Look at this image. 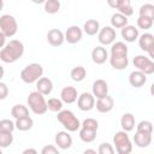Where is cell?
Masks as SVG:
<instances>
[{"label":"cell","mask_w":154,"mask_h":154,"mask_svg":"<svg viewBox=\"0 0 154 154\" xmlns=\"http://www.w3.org/2000/svg\"><path fill=\"white\" fill-rule=\"evenodd\" d=\"M138 12H140V16H144V17H148V18L154 20V5L144 4L140 7Z\"/></svg>","instance_id":"obj_35"},{"label":"cell","mask_w":154,"mask_h":154,"mask_svg":"<svg viewBox=\"0 0 154 154\" xmlns=\"http://www.w3.org/2000/svg\"><path fill=\"white\" fill-rule=\"evenodd\" d=\"M11 116L14 119H19V118H24L29 116V109L26 106L24 105H14L11 108Z\"/></svg>","instance_id":"obj_29"},{"label":"cell","mask_w":154,"mask_h":154,"mask_svg":"<svg viewBox=\"0 0 154 154\" xmlns=\"http://www.w3.org/2000/svg\"><path fill=\"white\" fill-rule=\"evenodd\" d=\"M154 45V35L150 32H144L138 38V46L142 51L148 52V49Z\"/></svg>","instance_id":"obj_24"},{"label":"cell","mask_w":154,"mask_h":154,"mask_svg":"<svg viewBox=\"0 0 154 154\" xmlns=\"http://www.w3.org/2000/svg\"><path fill=\"white\" fill-rule=\"evenodd\" d=\"M97 152H99L100 154H113V153H114V148L112 147V144H109V143H107V142H103V143H101V144L99 146Z\"/></svg>","instance_id":"obj_40"},{"label":"cell","mask_w":154,"mask_h":154,"mask_svg":"<svg viewBox=\"0 0 154 154\" xmlns=\"http://www.w3.org/2000/svg\"><path fill=\"white\" fill-rule=\"evenodd\" d=\"M26 102L29 108L32 111V113L37 116L45 114L48 109V105H47V101L45 100V95L41 94L38 90L31 91L26 99Z\"/></svg>","instance_id":"obj_2"},{"label":"cell","mask_w":154,"mask_h":154,"mask_svg":"<svg viewBox=\"0 0 154 154\" xmlns=\"http://www.w3.org/2000/svg\"><path fill=\"white\" fill-rule=\"evenodd\" d=\"M77 106L81 111H90L95 107V96L90 93H82L77 99Z\"/></svg>","instance_id":"obj_9"},{"label":"cell","mask_w":154,"mask_h":154,"mask_svg":"<svg viewBox=\"0 0 154 154\" xmlns=\"http://www.w3.org/2000/svg\"><path fill=\"white\" fill-rule=\"evenodd\" d=\"M13 142V135L12 132L8 131H0V147L1 148H7L12 144Z\"/></svg>","instance_id":"obj_34"},{"label":"cell","mask_w":154,"mask_h":154,"mask_svg":"<svg viewBox=\"0 0 154 154\" xmlns=\"http://www.w3.org/2000/svg\"><path fill=\"white\" fill-rule=\"evenodd\" d=\"M91 88H93V95L96 99H100V97H103V96L108 95V84L103 79H96L93 83Z\"/></svg>","instance_id":"obj_17"},{"label":"cell","mask_w":154,"mask_h":154,"mask_svg":"<svg viewBox=\"0 0 154 154\" xmlns=\"http://www.w3.org/2000/svg\"><path fill=\"white\" fill-rule=\"evenodd\" d=\"M6 37H7V36H6L4 32H0V47H1V48L6 46V43H5V40H6Z\"/></svg>","instance_id":"obj_44"},{"label":"cell","mask_w":154,"mask_h":154,"mask_svg":"<svg viewBox=\"0 0 154 154\" xmlns=\"http://www.w3.org/2000/svg\"><path fill=\"white\" fill-rule=\"evenodd\" d=\"M88 153H91V154H96V150H94V149H85V150H84V154H88Z\"/></svg>","instance_id":"obj_47"},{"label":"cell","mask_w":154,"mask_h":154,"mask_svg":"<svg viewBox=\"0 0 154 154\" xmlns=\"http://www.w3.org/2000/svg\"><path fill=\"white\" fill-rule=\"evenodd\" d=\"M153 134H148V132H142V131H136L135 136H134V142L138 148H146L152 143V137Z\"/></svg>","instance_id":"obj_18"},{"label":"cell","mask_w":154,"mask_h":154,"mask_svg":"<svg viewBox=\"0 0 154 154\" xmlns=\"http://www.w3.org/2000/svg\"><path fill=\"white\" fill-rule=\"evenodd\" d=\"M95 107L96 109L100 112V113H107V112H111L114 107V100L113 97H111L109 95H106L103 97H100L96 100V103H95Z\"/></svg>","instance_id":"obj_13"},{"label":"cell","mask_w":154,"mask_h":154,"mask_svg":"<svg viewBox=\"0 0 154 154\" xmlns=\"http://www.w3.org/2000/svg\"><path fill=\"white\" fill-rule=\"evenodd\" d=\"M34 125V120L31 117H24V118H19L16 119V129L19 131H28L32 128Z\"/></svg>","instance_id":"obj_26"},{"label":"cell","mask_w":154,"mask_h":154,"mask_svg":"<svg viewBox=\"0 0 154 154\" xmlns=\"http://www.w3.org/2000/svg\"><path fill=\"white\" fill-rule=\"evenodd\" d=\"M54 141H55V144L58 146V148L65 150V149H70L71 146H72V137L71 135L69 134V131H59L55 134V137H54Z\"/></svg>","instance_id":"obj_10"},{"label":"cell","mask_w":154,"mask_h":154,"mask_svg":"<svg viewBox=\"0 0 154 154\" xmlns=\"http://www.w3.org/2000/svg\"><path fill=\"white\" fill-rule=\"evenodd\" d=\"M85 76H87V70H85V67H83L81 65L75 66L70 72V77L75 82H82L85 78Z\"/></svg>","instance_id":"obj_28"},{"label":"cell","mask_w":154,"mask_h":154,"mask_svg":"<svg viewBox=\"0 0 154 154\" xmlns=\"http://www.w3.org/2000/svg\"><path fill=\"white\" fill-rule=\"evenodd\" d=\"M132 63H134V66H135L137 70L144 72L146 75H152V73H154V60H152L150 58L140 54V55H136V57L134 58Z\"/></svg>","instance_id":"obj_7"},{"label":"cell","mask_w":154,"mask_h":154,"mask_svg":"<svg viewBox=\"0 0 154 154\" xmlns=\"http://www.w3.org/2000/svg\"><path fill=\"white\" fill-rule=\"evenodd\" d=\"M63 103H64V101L61 99H58V97H51L47 101L48 109L52 112H57V113L63 109Z\"/></svg>","instance_id":"obj_33"},{"label":"cell","mask_w":154,"mask_h":154,"mask_svg":"<svg viewBox=\"0 0 154 154\" xmlns=\"http://www.w3.org/2000/svg\"><path fill=\"white\" fill-rule=\"evenodd\" d=\"M8 94V88L7 85L4 83V82H0V99L1 100H5L6 96Z\"/></svg>","instance_id":"obj_42"},{"label":"cell","mask_w":154,"mask_h":154,"mask_svg":"<svg viewBox=\"0 0 154 154\" xmlns=\"http://www.w3.org/2000/svg\"><path fill=\"white\" fill-rule=\"evenodd\" d=\"M107 59H108V53L103 46H96L91 51V60L95 64L102 65L103 63H106Z\"/></svg>","instance_id":"obj_16"},{"label":"cell","mask_w":154,"mask_h":154,"mask_svg":"<svg viewBox=\"0 0 154 154\" xmlns=\"http://www.w3.org/2000/svg\"><path fill=\"white\" fill-rule=\"evenodd\" d=\"M122 37L126 42H134L138 38V29L134 25H125L122 28Z\"/></svg>","instance_id":"obj_20"},{"label":"cell","mask_w":154,"mask_h":154,"mask_svg":"<svg viewBox=\"0 0 154 154\" xmlns=\"http://www.w3.org/2000/svg\"><path fill=\"white\" fill-rule=\"evenodd\" d=\"M106 1H107V5L111 8H117V6L119 4V0H106Z\"/></svg>","instance_id":"obj_43"},{"label":"cell","mask_w":154,"mask_h":154,"mask_svg":"<svg viewBox=\"0 0 154 154\" xmlns=\"http://www.w3.org/2000/svg\"><path fill=\"white\" fill-rule=\"evenodd\" d=\"M60 99L64 101V103H73L78 99L77 89L71 85L64 87L60 91Z\"/></svg>","instance_id":"obj_15"},{"label":"cell","mask_w":154,"mask_h":154,"mask_svg":"<svg viewBox=\"0 0 154 154\" xmlns=\"http://www.w3.org/2000/svg\"><path fill=\"white\" fill-rule=\"evenodd\" d=\"M113 143L116 146V150L119 154H129L132 152V143L128 135V131H117L113 136Z\"/></svg>","instance_id":"obj_5"},{"label":"cell","mask_w":154,"mask_h":154,"mask_svg":"<svg viewBox=\"0 0 154 154\" xmlns=\"http://www.w3.org/2000/svg\"><path fill=\"white\" fill-rule=\"evenodd\" d=\"M43 75V67L38 63H31L20 71V79L24 83L32 84L37 82Z\"/></svg>","instance_id":"obj_4"},{"label":"cell","mask_w":154,"mask_h":154,"mask_svg":"<svg viewBox=\"0 0 154 154\" xmlns=\"http://www.w3.org/2000/svg\"><path fill=\"white\" fill-rule=\"evenodd\" d=\"M109 64L116 70H124L129 65V59H128V57H122V58L109 57Z\"/></svg>","instance_id":"obj_27"},{"label":"cell","mask_w":154,"mask_h":154,"mask_svg":"<svg viewBox=\"0 0 154 154\" xmlns=\"http://www.w3.org/2000/svg\"><path fill=\"white\" fill-rule=\"evenodd\" d=\"M146 82H147V75L140 70L132 71L129 75V83L134 88H141L146 84Z\"/></svg>","instance_id":"obj_14"},{"label":"cell","mask_w":154,"mask_h":154,"mask_svg":"<svg viewBox=\"0 0 154 154\" xmlns=\"http://www.w3.org/2000/svg\"><path fill=\"white\" fill-rule=\"evenodd\" d=\"M79 138L83 142H85V143H91L96 138V131L81 128V130H79Z\"/></svg>","instance_id":"obj_31"},{"label":"cell","mask_w":154,"mask_h":154,"mask_svg":"<svg viewBox=\"0 0 154 154\" xmlns=\"http://www.w3.org/2000/svg\"><path fill=\"white\" fill-rule=\"evenodd\" d=\"M116 37H117V32H116L113 26L101 28L100 31H99V35H97V40L102 46L112 45L116 41Z\"/></svg>","instance_id":"obj_8"},{"label":"cell","mask_w":154,"mask_h":154,"mask_svg":"<svg viewBox=\"0 0 154 154\" xmlns=\"http://www.w3.org/2000/svg\"><path fill=\"white\" fill-rule=\"evenodd\" d=\"M153 23L154 20L148 18V17H144V16H140L137 18V26L140 29H143V30H147V29H150L153 26Z\"/></svg>","instance_id":"obj_36"},{"label":"cell","mask_w":154,"mask_h":154,"mask_svg":"<svg viewBox=\"0 0 154 154\" xmlns=\"http://www.w3.org/2000/svg\"><path fill=\"white\" fill-rule=\"evenodd\" d=\"M41 153L42 154H59V149H58V146L48 144L41 149Z\"/></svg>","instance_id":"obj_41"},{"label":"cell","mask_w":154,"mask_h":154,"mask_svg":"<svg viewBox=\"0 0 154 154\" xmlns=\"http://www.w3.org/2000/svg\"><path fill=\"white\" fill-rule=\"evenodd\" d=\"M82 36H83V30L78 25H71L65 31V41H67L71 45L78 43L82 40Z\"/></svg>","instance_id":"obj_11"},{"label":"cell","mask_w":154,"mask_h":154,"mask_svg":"<svg viewBox=\"0 0 154 154\" xmlns=\"http://www.w3.org/2000/svg\"><path fill=\"white\" fill-rule=\"evenodd\" d=\"M116 10H118V12L125 14L126 17L134 14V10H132V6H131V0H119V4H118Z\"/></svg>","instance_id":"obj_30"},{"label":"cell","mask_w":154,"mask_h":154,"mask_svg":"<svg viewBox=\"0 0 154 154\" xmlns=\"http://www.w3.org/2000/svg\"><path fill=\"white\" fill-rule=\"evenodd\" d=\"M128 17L120 12L113 13L111 17V26H113L114 29H122L125 25H128Z\"/></svg>","instance_id":"obj_22"},{"label":"cell","mask_w":154,"mask_h":154,"mask_svg":"<svg viewBox=\"0 0 154 154\" xmlns=\"http://www.w3.org/2000/svg\"><path fill=\"white\" fill-rule=\"evenodd\" d=\"M45 5V11L49 14H55L60 10V1L59 0H46Z\"/></svg>","instance_id":"obj_32"},{"label":"cell","mask_w":154,"mask_h":154,"mask_svg":"<svg viewBox=\"0 0 154 154\" xmlns=\"http://www.w3.org/2000/svg\"><path fill=\"white\" fill-rule=\"evenodd\" d=\"M28 153H32V154H37V150L34 148H26L23 150V154H28Z\"/></svg>","instance_id":"obj_45"},{"label":"cell","mask_w":154,"mask_h":154,"mask_svg":"<svg viewBox=\"0 0 154 154\" xmlns=\"http://www.w3.org/2000/svg\"><path fill=\"white\" fill-rule=\"evenodd\" d=\"M34 4H37V5H40V4H45L46 2V0H31Z\"/></svg>","instance_id":"obj_48"},{"label":"cell","mask_w":154,"mask_h":154,"mask_svg":"<svg viewBox=\"0 0 154 154\" xmlns=\"http://www.w3.org/2000/svg\"><path fill=\"white\" fill-rule=\"evenodd\" d=\"M137 131H142V132H148V134H153V124L149 120H141L137 125H136Z\"/></svg>","instance_id":"obj_37"},{"label":"cell","mask_w":154,"mask_h":154,"mask_svg":"<svg viewBox=\"0 0 154 154\" xmlns=\"http://www.w3.org/2000/svg\"><path fill=\"white\" fill-rule=\"evenodd\" d=\"M57 119L69 132H75L82 126L79 119L70 109H61L60 112H58Z\"/></svg>","instance_id":"obj_3"},{"label":"cell","mask_w":154,"mask_h":154,"mask_svg":"<svg viewBox=\"0 0 154 154\" xmlns=\"http://www.w3.org/2000/svg\"><path fill=\"white\" fill-rule=\"evenodd\" d=\"M36 90H38L43 95H49L53 90V82L48 77H41L36 82Z\"/></svg>","instance_id":"obj_19"},{"label":"cell","mask_w":154,"mask_h":154,"mask_svg":"<svg viewBox=\"0 0 154 154\" xmlns=\"http://www.w3.org/2000/svg\"><path fill=\"white\" fill-rule=\"evenodd\" d=\"M65 41V34L59 29H51L47 32V42L52 47H59Z\"/></svg>","instance_id":"obj_12"},{"label":"cell","mask_w":154,"mask_h":154,"mask_svg":"<svg viewBox=\"0 0 154 154\" xmlns=\"http://www.w3.org/2000/svg\"><path fill=\"white\" fill-rule=\"evenodd\" d=\"M81 128H84V129H88V130H93V131H97V129H99V123H97V120L94 119V118H87V119L83 120Z\"/></svg>","instance_id":"obj_38"},{"label":"cell","mask_w":154,"mask_h":154,"mask_svg":"<svg viewBox=\"0 0 154 154\" xmlns=\"http://www.w3.org/2000/svg\"><path fill=\"white\" fill-rule=\"evenodd\" d=\"M120 126L124 131H131L135 128V117L132 113H124L120 118Z\"/></svg>","instance_id":"obj_25"},{"label":"cell","mask_w":154,"mask_h":154,"mask_svg":"<svg viewBox=\"0 0 154 154\" xmlns=\"http://www.w3.org/2000/svg\"><path fill=\"white\" fill-rule=\"evenodd\" d=\"M111 57H128V46L124 42H113L111 47Z\"/></svg>","instance_id":"obj_21"},{"label":"cell","mask_w":154,"mask_h":154,"mask_svg":"<svg viewBox=\"0 0 154 154\" xmlns=\"http://www.w3.org/2000/svg\"><path fill=\"white\" fill-rule=\"evenodd\" d=\"M24 54V45L19 40H11L0 51V59L4 63L11 64L17 61Z\"/></svg>","instance_id":"obj_1"},{"label":"cell","mask_w":154,"mask_h":154,"mask_svg":"<svg viewBox=\"0 0 154 154\" xmlns=\"http://www.w3.org/2000/svg\"><path fill=\"white\" fill-rule=\"evenodd\" d=\"M100 29H101L100 23L96 19H88L83 25V31L89 36H94V35L99 34Z\"/></svg>","instance_id":"obj_23"},{"label":"cell","mask_w":154,"mask_h":154,"mask_svg":"<svg viewBox=\"0 0 154 154\" xmlns=\"http://www.w3.org/2000/svg\"><path fill=\"white\" fill-rule=\"evenodd\" d=\"M148 55H149V58H150L152 60H154V45L148 49Z\"/></svg>","instance_id":"obj_46"},{"label":"cell","mask_w":154,"mask_h":154,"mask_svg":"<svg viewBox=\"0 0 154 154\" xmlns=\"http://www.w3.org/2000/svg\"><path fill=\"white\" fill-rule=\"evenodd\" d=\"M0 30L7 37H12L17 34L18 23L12 14H2L0 17Z\"/></svg>","instance_id":"obj_6"},{"label":"cell","mask_w":154,"mask_h":154,"mask_svg":"<svg viewBox=\"0 0 154 154\" xmlns=\"http://www.w3.org/2000/svg\"><path fill=\"white\" fill-rule=\"evenodd\" d=\"M16 129V123H13L10 119H1L0 120V131H8V132H13V130Z\"/></svg>","instance_id":"obj_39"},{"label":"cell","mask_w":154,"mask_h":154,"mask_svg":"<svg viewBox=\"0 0 154 154\" xmlns=\"http://www.w3.org/2000/svg\"><path fill=\"white\" fill-rule=\"evenodd\" d=\"M149 91H150L152 96H154V83H152V85H150V89H149Z\"/></svg>","instance_id":"obj_49"}]
</instances>
